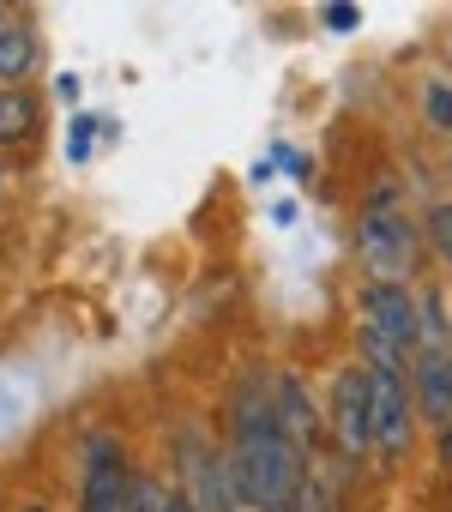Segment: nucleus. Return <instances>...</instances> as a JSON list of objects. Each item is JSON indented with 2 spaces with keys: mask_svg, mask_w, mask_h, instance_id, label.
I'll return each mask as SVG.
<instances>
[{
  "mask_svg": "<svg viewBox=\"0 0 452 512\" xmlns=\"http://www.w3.org/2000/svg\"><path fill=\"white\" fill-rule=\"evenodd\" d=\"M230 488H236V500L242 506H254V512H284L296 494H302V482H308V452L278 428V416H272V386L254 374L242 392H236V440H230Z\"/></svg>",
  "mask_w": 452,
  "mask_h": 512,
  "instance_id": "nucleus-1",
  "label": "nucleus"
},
{
  "mask_svg": "<svg viewBox=\"0 0 452 512\" xmlns=\"http://www.w3.org/2000/svg\"><path fill=\"white\" fill-rule=\"evenodd\" d=\"M362 356L368 368H392L404 374L416 362V344H422V308L410 296V284H368L362 290Z\"/></svg>",
  "mask_w": 452,
  "mask_h": 512,
  "instance_id": "nucleus-2",
  "label": "nucleus"
},
{
  "mask_svg": "<svg viewBox=\"0 0 452 512\" xmlns=\"http://www.w3.org/2000/svg\"><path fill=\"white\" fill-rule=\"evenodd\" d=\"M416 247H422V223L392 199V193H374L368 211L356 217V260L374 284H404L416 272Z\"/></svg>",
  "mask_w": 452,
  "mask_h": 512,
  "instance_id": "nucleus-3",
  "label": "nucleus"
},
{
  "mask_svg": "<svg viewBox=\"0 0 452 512\" xmlns=\"http://www.w3.org/2000/svg\"><path fill=\"white\" fill-rule=\"evenodd\" d=\"M368 422H374V452L380 458H404L410 434H416V398L410 380L392 368H368Z\"/></svg>",
  "mask_w": 452,
  "mask_h": 512,
  "instance_id": "nucleus-4",
  "label": "nucleus"
},
{
  "mask_svg": "<svg viewBox=\"0 0 452 512\" xmlns=\"http://www.w3.org/2000/svg\"><path fill=\"white\" fill-rule=\"evenodd\" d=\"M133 488L127 452L115 434H91L85 440V476H79V512H121Z\"/></svg>",
  "mask_w": 452,
  "mask_h": 512,
  "instance_id": "nucleus-5",
  "label": "nucleus"
},
{
  "mask_svg": "<svg viewBox=\"0 0 452 512\" xmlns=\"http://www.w3.org/2000/svg\"><path fill=\"white\" fill-rule=\"evenodd\" d=\"M326 422H332V440H338V452H344V458L374 452V422H368V368H344V374L332 380Z\"/></svg>",
  "mask_w": 452,
  "mask_h": 512,
  "instance_id": "nucleus-6",
  "label": "nucleus"
},
{
  "mask_svg": "<svg viewBox=\"0 0 452 512\" xmlns=\"http://www.w3.org/2000/svg\"><path fill=\"white\" fill-rule=\"evenodd\" d=\"M410 398H416V416H422V422L452 428V350L416 356V368H410Z\"/></svg>",
  "mask_w": 452,
  "mask_h": 512,
  "instance_id": "nucleus-7",
  "label": "nucleus"
},
{
  "mask_svg": "<svg viewBox=\"0 0 452 512\" xmlns=\"http://www.w3.org/2000/svg\"><path fill=\"white\" fill-rule=\"evenodd\" d=\"M266 386H272V416H278V428L308 452L314 446V434H320V410H314V398H308V386L290 374V368H278V374H266Z\"/></svg>",
  "mask_w": 452,
  "mask_h": 512,
  "instance_id": "nucleus-8",
  "label": "nucleus"
},
{
  "mask_svg": "<svg viewBox=\"0 0 452 512\" xmlns=\"http://www.w3.org/2000/svg\"><path fill=\"white\" fill-rule=\"evenodd\" d=\"M181 500L193 512H236L242 506L236 488H230V464L211 458V452H193V446H187V488H181Z\"/></svg>",
  "mask_w": 452,
  "mask_h": 512,
  "instance_id": "nucleus-9",
  "label": "nucleus"
},
{
  "mask_svg": "<svg viewBox=\"0 0 452 512\" xmlns=\"http://www.w3.org/2000/svg\"><path fill=\"white\" fill-rule=\"evenodd\" d=\"M37 61H43V49H37L31 25L0 19V79H7V85H25V79L37 73Z\"/></svg>",
  "mask_w": 452,
  "mask_h": 512,
  "instance_id": "nucleus-10",
  "label": "nucleus"
},
{
  "mask_svg": "<svg viewBox=\"0 0 452 512\" xmlns=\"http://www.w3.org/2000/svg\"><path fill=\"white\" fill-rule=\"evenodd\" d=\"M37 121H43L37 97H25V91H0V145L31 139V133H37Z\"/></svg>",
  "mask_w": 452,
  "mask_h": 512,
  "instance_id": "nucleus-11",
  "label": "nucleus"
},
{
  "mask_svg": "<svg viewBox=\"0 0 452 512\" xmlns=\"http://www.w3.org/2000/svg\"><path fill=\"white\" fill-rule=\"evenodd\" d=\"M422 241L434 247V260H440V266H452V199H440V205L422 217Z\"/></svg>",
  "mask_w": 452,
  "mask_h": 512,
  "instance_id": "nucleus-12",
  "label": "nucleus"
},
{
  "mask_svg": "<svg viewBox=\"0 0 452 512\" xmlns=\"http://www.w3.org/2000/svg\"><path fill=\"white\" fill-rule=\"evenodd\" d=\"M169 488L163 482H151V476H133V488H127V506L121 512H169Z\"/></svg>",
  "mask_w": 452,
  "mask_h": 512,
  "instance_id": "nucleus-13",
  "label": "nucleus"
},
{
  "mask_svg": "<svg viewBox=\"0 0 452 512\" xmlns=\"http://www.w3.org/2000/svg\"><path fill=\"white\" fill-rule=\"evenodd\" d=\"M422 109H428V121H434L440 133H452V85L428 79V85H422Z\"/></svg>",
  "mask_w": 452,
  "mask_h": 512,
  "instance_id": "nucleus-14",
  "label": "nucleus"
},
{
  "mask_svg": "<svg viewBox=\"0 0 452 512\" xmlns=\"http://www.w3.org/2000/svg\"><path fill=\"white\" fill-rule=\"evenodd\" d=\"M356 25H362L356 7H326V31H356Z\"/></svg>",
  "mask_w": 452,
  "mask_h": 512,
  "instance_id": "nucleus-15",
  "label": "nucleus"
},
{
  "mask_svg": "<svg viewBox=\"0 0 452 512\" xmlns=\"http://www.w3.org/2000/svg\"><path fill=\"white\" fill-rule=\"evenodd\" d=\"M55 97H61V103H79V79H73V73H61V79H55Z\"/></svg>",
  "mask_w": 452,
  "mask_h": 512,
  "instance_id": "nucleus-16",
  "label": "nucleus"
},
{
  "mask_svg": "<svg viewBox=\"0 0 452 512\" xmlns=\"http://www.w3.org/2000/svg\"><path fill=\"white\" fill-rule=\"evenodd\" d=\"M434 458H440V470H452V428H440V440H434Z\"/></svg>",
  "mask_w": 452,
  "mask_h": 512,
  "instance_id": "nucleus-17",
  "label": "nucleus"
},
{
  "mask_svg": "<svg viewBox=\"0 0 452 512\" xmlns=\"http://www.w3.org/2000/svg\"><path fill=\"white\" fill-rule=\"evenodd\" d=\"M169 512H193V506H187V500H181V494H175V500H169Z\"/></svg>",
  "mask_w": 452,
  "mask_h": 512,
  "instance_id": "nucleus-18",
  "label": "nucleus"
},
{
  "mask_svg": "<svg viewBox=\"0 0 452 512\" xmlns=\"http://www.w3.org/2000/svg\"><path fill=\"white\" fill-rule=\"evenodd\" d=\"M19 512H49V506H43V500H31V506H19Z\"/></svg>",
  "mask_w": 452,
  "mask_h": 512,
  "instance_id": "nucleus-19",
  "label": "nucleus"
},
{
  "mask_svg": "<svg viewBox=\"0 0 452 512\" xmlns=\"http://www.w3.org/2000/svg\"><path fill=\"white\" fill-rule=\"evenodd\" d=\"M0 181H7V169H0Z\"/></svg>",
  "mask_w": 452,
  "mask_h": 512,
  "instance_id": "nucleus-20",
  "label": "nucleus"
}]
</instances>
